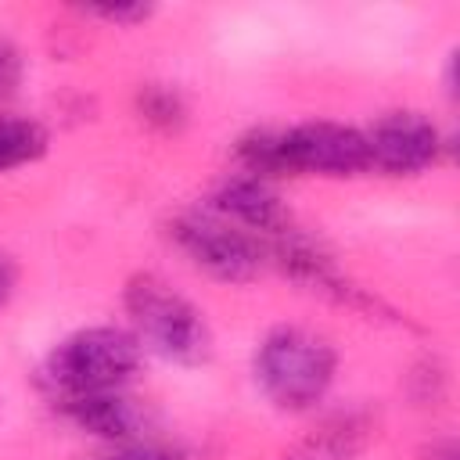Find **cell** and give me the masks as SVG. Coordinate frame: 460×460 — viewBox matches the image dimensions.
<instances>
[{
	"label": "cell",
	"mask_w": 460,
	"mask_h": 460,
	"mask_svg": "<svg viewBox=\"0 0 460 460\" xmlns=\"http://www.w3.org/2000/svg\"><path fill=\"white\" fill-rule=\"evenodd\" d=\"M147 352L126 323H86L58 338L36 363V388L50 402L133 388Z\"/></svg>",
	"instance_id": "cell-1"
},
{
	"label": "cell",
	"mask_w": 460,
	"mask_h": 460,
	"mask_svg": "<svg viewBox=\"0 0 460 460\" xmlns=\"http://www.w3.org/2000/svg\"><path fill=\"white\" fill-rule=\"evenodd\" d=\"M341 356L334 341L302 323L270 327L252 349V381L259 395L288 417L316 413L338 385Z\"/></svg>",
	"instance_id": "cell-2"
},
{
	"label": "cell",
	"mask_w": 460,
	"mask_h": 460,
	"mask_svg": "<svg viewBox=\"0 0 460 460\" xmlns=\"http://www.w3.org/2000/svg\"><path fill=\"white\" fill-rule=\"evenodd\" d=\"M126 327L137 334L147 356H158L172 367L198 370L216 356V331L208 313L183 295L172 280L155 270H137L122 284Z\"/></svg>",
	"instance_id": "cell-3"
},
{
	"label": "cell",
	"mask_w": 460,
	"mask_h": 460,
	"mask_svg": "<svg viewBox=\"0 0 460 460\" xmlns=\"http://www.w3.org/2000/svg\"><path fill=\"white\" fill-rule=\"evenodd\" d=\"M162 234L190 270L216 284H252L270 270L266 244L248 230L226 223L223 216L208 212L201 201L176 208L165 219Z\"/></svg>",
	"instance_id": "cell-4"
},
{
	"label": "cell",
	"mask_w": 460,
	"mask_h": 460,
	"mask_svg": "<svg viewBox=\"0 0 460 460\" xmlns=\"http://www.w3.org/2000/svg\"><path fill=\"white\" fill-rule=\"evenodd\" d=\"M280 162H284V180L291 176L356 180L370 172V147L363 126L341 119H305L280 126Z\"/></svg>",
	"instance_id": "cell-5"
},
{
	"label": "cell",
	"mask_w": 460,
	"mask_h": 460,
	"mask_svg": "<svg viewBox=\"0 0 460 460\" xmlns=\"http://www.w3.org/2000/svg\"><path fill=\"white\" fill-rule=\"evenodd\" d=\"M367 147H370V172L392 176V180H413L442 165L449 151V137L438 126L435 115L420 108H392L374 115L367 126Z\"/></svg>",
	"instance_id": "cell-6"
},
{
	"label": "cell",
	"mask_w": 460,
	"mask_h": 460,
	"mask_svg": "<svg viewBox=\"0 0 460 460\" xmlns=\"http://www.w3.org/2000/svg\"><path fill=\"white\" fill-rule=\"evenodd\" d=\"M54 413L75 428L86 438L108 442V446H133V442H147L155 438V410L147 399L133 395L129 388L119 392H97V395H79V399H65V402H50Z\"/></svg>",
	"instance_id": "cell-7"
},
{
	"label": "cell",
	"mask_w": 460,
	"mask_h": 460,
	"mask_svg": "<svg viewBox=\"0 0 460 460\" xmlns=\"http://www.w3.org/2000/svg\"><path fill=\"white\" fill-rule=\"evenodd\" d=\"M208 212L223 216L226 223L248 230L252 237H259L262 244L284 237L288 230H295V216H291V205L284 201L280 187L262 180V176H252V172H226L212 190L208 198L201 201Z\"/></svg>",
	"instance_id": "cell-8"
},
{
	"label": "cell",
	"mask_w": 460,
	"mask_h": 460,
	"mask_svg": "<svg viewBox=\"0 0 460 460\" xmlns=\"http://www.w3.org/2000/svg\"><path fill=\"white\" fill-rule=\"evenodd\" d=\"M370 417L363 410H338L309 428L284 460H356L370 442Z\"/></svg>",
	"instance_id": "cell-9"
},
{
	"label": "cell",
	"mask_w": 460,
	"mask_h": 460,
	"mask_svg": "<svg viewBox=\"0 0 460 460\" xmlns=\"http://www.w3.org/2000/svg\"><path fill=\"white\" fill-rule=\"evenodd\" d=\"M50 126L25 111H4L0 115V176H11L18 169L40 165L50 155Z\"/></svg>",
	"instance_id": "cell-10"
},
{
	"label": "cell",
	"mask_w": 460,
	"mask_h": 460,
	"mask_svg": "<svg viewBox=\"0 0 460 460\" xmlns=\"http://www.w3.org/2000/svg\"><path fill=\"white\" fill-rule=\"evenodd\" d=\"M133 115L147 129L165 133V137H176L190 122V101H187V93L176 83L151 79V83H140L133 90Z\"/></svg>",
	"instance_id": "cell-11"
},
{
	"label": "cell",
	"mask_w": 460,
	"mask_h": 460,
	"mask_svg": "<svg viewBox=\"0 0 460 460\" xmlns=\"http://www.w3.org/2000/svg\"><path fill=\"white\" fill-rule=\"evenodd\" d=\"M83 18H90V22H101V25H108V29H137V25H144V22H151L155 18V4H140V0H97V4H79L75 7Z\"/></svg>",
	"instance_id": "cell-12"
},
{
	"label": "cell",
	"mask_w": 460,
	"mask_h": 460,
	"mask_svg": "<svg viewBox=\"0 0 460 460\" xmlns=\"http://www.w3.org/2000/svg\"><path fill=\"white\" fill-rule=\"evenodd\" d=\"M25 72H29L25 50L11 36H0V115L11 111V104L18 101L25 86Z\"/></svg>",
	"instance_id": "cell-13"
},
{
	"label": "cell",
	"mask_w": 460,
	"mask_h": 460,
	"mask_svg": "<svg viewBox=\"0 0 460 460\" xmlns=\"http://www.w3.org/2000/svg\"><path fill=\"white\" fill-rule=\"evenodd\" d=\"M101 460H194V453L180 442H165V438H147V442H133V446H119Z\"/></svg>",
	"instance_id": "cell-14"
},
{
	"label": "cell",
	"mask_w": 460,
	"mask_h": 460,
	"mask_svg": "<svg viewBox=\"0 0 460 460\" xmlns=\"http://www.w3.org/2000/svg\"><path fill=\"white\" fill-rule=\"evenodd\" d=\"M18 284H22V270H18L14 255L0 248V313H4V309L14 302V295H18Z\"/></svg>",
	"instance_id": "cell-15"
},
{
	"label": "cell",
	"mask_w": 460,
	"mask_h": 460,
	"mask_svg": "<svg viewBox=\"0 0 460 460\" xmlns=\"http://www.w3.org/2000/svg\"><path fill=\"white\" fill-rule=\"evenodd\" d=\"M431 460H460V453H456V446L449 442V446H442V449H438Z\"/></svg>",
	"instance_id": "cell-16"
}]
</instances>
